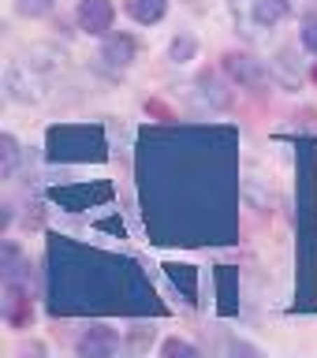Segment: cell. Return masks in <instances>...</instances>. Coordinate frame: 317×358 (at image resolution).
I'll list each match as a JSON object with an SVG mask.
<instances>
[{
	"mask_svg": "<svg viewBox=\"0 0 317 358\" xmlns=\"http://www.w3.org/2000/svg\"><path fill=\"white\" fill-rule=\"evenodd\" d=\"M52 8H56V0H15V11L22 19H45V15H52Z\"/></svg>",
	"mask_w": 317,
	"mask_h": 358,
	"instance_id": "10",
	"label": "cell"
},
{
	"mask_svg": "<svg viewBox=\"0 0 317 358\" xmlns=\"http://www.w3.org/2000/svg\"><path fill=\"white\" fill-rule=\"evenodd\" d=\"M75 22L90 38H105V34H112V22H116V4L112 0H78Z\"/></svg>",
	"mask_w": 317,
	"mask_h": 358,
	"instance_id": "1",
	"label": "cell"
},
{
	"mask_svg": "<svg viewBox=\"0 0 317 358\" xmlns=\"http://www.w3.org/2000/svg\"><path fill=\"white\" fill-rule=\"evenodd\" d=\"M299 45H302L310 56H317V15H310V19L299 27Z\"/></svg>",
	"mask_w": 317,
	"mask_h": 358,
	"instance_id": "11",
	"label": "cell"
},
{
	"mask_svg": "<svg viewBox=\"0 0 317 358\" xmlns=\"http://www.w3.org/2000/svg\"><path fill=\"white\" fill-rule=\"evenodd\" d=\"M101 60H105L108 67H116V71H127V67L139 60V41H134L131 34L112 30V34L101 38Z\"/></svg>",
	"mask_w": 317,
	"mask_h": 358,
	"instance_id": "2",
	"label": "cell"
},
{
	"mask_svg": "<svg viewBox=\"0 0 317 358\" xmlns=\"http://www.w3.org/2000/svg\"><path fill=\"white\" fill-rule=\"evenodd\" d=\"M168 56H172L176 64H190L198 56V38L195 34H176L172 45H168Z\"/></svg>",
	"mask_w": 317,
	"mask_h": 358,
	"instance_id": "8",
	"label": "cell"
},
{
	"mask_svg": "<svg viewBox=\"0 0 317 358\" xmlns=\"http://www.w3.org/2000/svg\"><path fill=\"white\" fill-rule=\"evenodd\" d=\"M75 351H78V355H86V358L116 355V351H120V336L112 332V329H105V324H94V329H86L83 336H78Z\"/></svg>",
	"mask_w": 317,
	"mask_h": 358,
	"instance_id": "4",
	"label": "cell"
},
{
	"mask_svg": "<svg viewBox=\"0 0 317 358\" xmlns=\"http://www.w3.org/2000/svg\"><path fill=\"white\" fill-rule=\"evenodd\" d=\"M30 295H27V287L19 284V280H8V299H4V321L8 324H15V329H22V324L30 321Z\"/></svg>",
	"mask_w": 317,
	"mask_h": 358,
	"instance_id": "5",
	"label": "cell"
},
{
	"mask_svg": "<svg viewBox=\"0 0 317 358\" xmlns=\"http://www.w3.org/2000/svg\"><path fill=\"white\" fill-rule=\"evenodd\" d=\"M224 67H228V75H232L239 86L262 90V86L269 83L265 64H262V60H254L251 52H228V56H224Z\"/></svg>",
	"mask_w": 317,
	"mask_h": 358,
	"instance_id": "3",
	"label": "cell"
},
{
	"mask_svg": "<svg viewBox=\"0 0 317 358\" xmlns=\"http://www.w3.org/2000/svg\"><path fill=\"white\" fill-rule=\"evenodd\" d=\"M288 15H291V0H251V19L262 30L280 27Z\"/></svg>",
	"mask_w": 317,
	"mask_h": 358,
	"instance_id": "6",
	"label": "cell"
},
{
	"mask_svg": "<svg viewBox=\"0 0 317 358\" xmlns=\"http://www.w3.org/2000/svg\"><path fill=\"white\" fill-rule=\"evenodd\" d=\"M22 254H19V246L15 243H4V276L8 280H19V273H22Z\"/></svg>",
	"mask_w": 317,
	"mask_h": 358,
	"instance_id": "12",
	"label": "cell"
},
{
	"mask_svg": "<svg viewBox=\"0 0 317 358\" xmlns=\"http://www.w3.org/2000/svg\"><path fill=\"white\" fill-rule=\"evenodd\" d=\"M161 355H168V358H172V355L195 358V355H198V347L190 343V340H179V336H172V340H164V343H161Z\"/></svg>",
	"mask_w": 317,
	"mask_h": 358,
	"instance_id": "13",
	"label": "cell"
},
{
	"mask_svg": "<svg viewBox=\"0 0 317 358\" xmlns=\"http://www.w3.org/2000/svg\"><path fill=\"white\" fill-rule=\"evenodd\" d=\"M123 11L139 22V27H153L168 15V0H123Z\"/></svg>",
	"mask_w": 317,
	"mask_h": 358,
	"instance_id": "7",
	"label": "cell"
},
{
	"mask_svg": "<svg viewBox=\"0 0 317 358\" xmlns=\"http://www.w3.org/2000/svg\"><path fill=\"white\" fill-rule=\"evenodd\" d=\"M291 8H299L307 19H310V15H317V0H291Z\"/></svg>",
	"mask_w": 317,
	"mask_h": 358,
	"instance_id": "14",
	"label": "cell"
},
{
	"mask_svg": "<svg viewBox=\"0 0 317 358\" xmlns=\"http://www.w3.org/2000/svg\"><path fill=\"white\" fill-rule=\"evenodd\" d=\"M0 157H4V164H0V176L11 179L19 168V138L15 134H0Z\"/></svg>",
	"mask_w": 317,
	"mask_h": 358,
	"instance_id": "9",
	"label": "cell"
}]
</instances>
